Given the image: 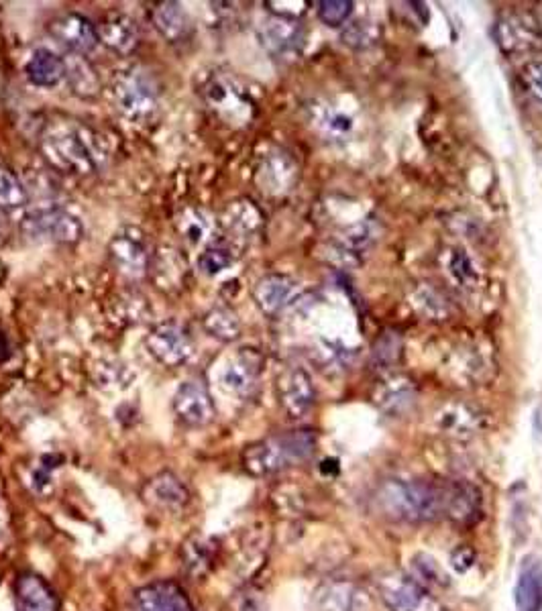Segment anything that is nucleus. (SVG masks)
I'll use <instances>...</instances> for the list:
<instances>
[{
	"label": "nucleus",
	"mask_w": 542,
	"mask_h": 611,
	"mask_svg": "<svg viewBox=\"0 0 542 611\" xmlns=\"http://www.w3.org/2000/svg\"><path fill=\"white\" fill-rule=\"evenodd\" d=\"M375 512L398 524H420L445 514V485L388 479L373 493Z\"/></svg>",
	"instance_id": "nucleus-1"
},
{
	"label": "nucleus",
	"mask_w": 542,
	"mask_h": 611,
	"mask_svg": "<svg viewBox=\"0 0 542 611\" xmlns=\"http://www.w3.org/2000/svg\"><path fill=\"white\" fill-rule=\"evenodd\" d=\"M316 449L310 430H292L251 444L243 453V465L251 475L265 477L306 463Z\"/></svg>",
	"instance_id": "nucleus-2"
},
{
	"label": "nucleus",
	"mask_w": 542,
	"mask_h": 611,
	"mask_svg": "<svg viewBox=\"0 0 542 611\" xmlns=\"http://www.w3.org/2000/svg\"><path fill=\"white\" fill-rule=\"evenodd\" d=\"M41 153L51 168L64 174L90 176L98 170V157L86 135L70 123H53L41 137Z\"/></svg>",
	"instance_id": "nucleus-3"
},
{
	"label": "nucleus",
	"mask_w": 542,
	"mask_h": 611,
	"mask_svg": "<svg viewBox=\"0 0 542 611\" xmlns=\"http://www.w3.org/2000/svg\"><path fill=\"white\" fill-rule=\"evenodd\" d=\"M202 98L212 113L229 127H247L255 117V102L239 80L229 74H210Z\"/></svg>",
	"instance_id": "nucleus-4"
},
{
	"label": "nucleus",
	"mask_w": 542,
	"mask_h": 611,
	"mask_svg": "<svg viewBox=\"0 0 542 611\" xmlns=\"http://www.w3.org/2000/svg\"><path fill=\"white\" fill-rule=\"evenodd\" d=\"M111 98L119 115L133 123L149 121L159 106L157 86L141 70H127L121 72L111 88Z\"/></svg>",
	"instance_id": "nucleus-5"
},
{
	"label": "nucleus",
	"mask_w": 542,
	"mask_h": 611,
	"mask_svg": "<svg viewBox=\"0 0 542 611\" xmlns=\"http://www.w3.org/2000/svg\"><path fill=\"white\" fill-rule=\"evenodd\" d=\"M21 233L35 243H62L74 245L84 237L82 220L58 206L37 208L23 216Z\"/></svg>",
	"instance_id": "nucleus-6"
},
{
	"label": "nucleus",
	"mask_w": 542,
	"mask_h": 611,
	"mask_svg": "<svg viewBox=\"0 0 542 611\" xmlns=\"http://www.w3.org/2000/svg\"><path fill=\"white\" fill-rule=\"evenodd\" d=\"M377 591L390 611H449L424 585L402 573L379 577Z\"/></svg>",
	"instance_id": "nucleus-7"
},
{
	"label": "nucleus",
	"mask_w": 542,
	"mask_h": 611,
	"mask_svg": "<svg viewBox=\"0 0 542 611\" xmlns=\"http://www.w3.org/2000/svg\"><path fill=\"white\" fill-rule=\"evenodd\" d=\"M145 347L159 365L170 369L186 365L196 349L188 328L178 320L157 324L145 337Z\"/></svg>",
	"instance_id": "nucleus-8"
},
{
	"label": "nucleus",
	"mask_w": 542,
	"mask_h": 611,
	"mask_svg": "<svg viewBox=\"0 0 542 611\" xmlns=\"http://www.w3.org/2000/svg\"><path fill=\"white\" fill-rule=\"evenodd\" d=\"M300 178V168L296 159L284 149L267 151L255 172V182L267 196H286L290 194Z\"/></svg>",
	"instance_id": "nucleus-9"
},
{
	"label": "nucleus",
	"mask_w": 542,
	"mask_h": 611,
	"mask_svg": "<svg viewBox=\"0 0 542 611\" xmlns=\"http://www.w3.org/2000/svg\"><path fill=\"white\" fill-rule=\"evenodd\" d=\"M108 253H111V259L115 263V267L129 277V280H141L143 275L149 273V249H147V241L145 235L135 229V227H125L121 229L111 245H108Z\"/></svg>",
	"instance_id": "nucleus-10"
},
{
	"label": "nucleus",
	"mask_w": 542,
	"mask_h": 611,
	"mask_svg": "<svg viewBox=\"0 0 542 611\" xmlns=\"http://www.w3.org/2000/svg\"><path fill=\"white\" fill-rule=\"evenodd\" d=\"M492 35L498 47L508 55L530 53L542 47V31L538 23L532 17L520 13H508L500 17Z\"/></svg>",
	"instance_id": "nucleus-11"
},
{
	"label": "nucleus",
	"mask_w": 542,
	"mask_h": 611,
	"mask_svg": "<svg viewBox=\"0 0 542 611\" xmlns=\"http://www.w3.org/2000/svg\"><path fill=\"white\" fill-rule=\"evenodd\" d=\"M259 39L274 58L292 60L302 53L306 35L298 19L271 15L261 23Z\"/></svg>",
	"instance_id": "nucleus-12"
},
{
	"label": "nucleus",
	"mask_w": 542,
	"mask_h": 611,
	"mask_svg": "<svg viewBox=\"0 0 542 611\" xmlns=\"http://www.w3.org/2000/svg\"><path fill=\"white\" fill-rule=\"evenodd\" d=\"M265 216L259 210V206L249 198H237L229 202L221 216H219V227L227 237H231L233 243L247 245L253 239H257L263 231Z\"/></svg>",
	"instance_id": "nucleus-13"
},
{
	"label": "nucleus",
	"mask_w": 542,
	"mask_h": 611,
	"mask_svg": "<svg viewBox=\"0 0 542 611\" xmlns=\"http://www.w3.org/2000/svg\"><path fill=\"white\" fill-rule=\"evenodd\" d=\"M280 404L290 418H304L316 402V392L310 373L304 367H290L278 379Z\"/></svg>",
	"instance_id": "nucleus-14"
},
{
	"label": "nucleus",
	"mask_w": 542,
	"mask_h": 611,
	"mask_svg": "<svg viewBox=\"0 0 542 611\" xmlns=\"http://www.w3.org/2000/svg\"><path fill=\"white\" fill-rule=\"evenodd\" d=\"M47 29L51 37L64 45L72 55H82V58L92 53L100 43L94 23L80 13H66L53 19Z\"/></svg>",
	"instance_id": "nucleus-15"
},
{
	"label": "nucleus",
	"mask_w": 542,
	"mask_h": 611,
	"mask_svg": "<svg viewBox=\"0 0 542 611\" xmlns=\"http://www.w3.org/2000/svg\"><path fill=\"white\" fill-rule=\"evenodd\" d=\"M174 412L180 422L192 428L208 426L214 416V400L208 392V387L202 381H186L178 387L174 396Z\"/></svg>",
	"instance_id": "nucleus-16"
},
{
	"label": "nucleus",
	"mask_w": 542,
	"mask_h": 611,
	"mask_svg": "<svg viewBox=\"0 0 542 611\" xmlns=\"http://www.w3.org/2000/svg\"><path fill=\"white\" fill-rule=\"evenodd\" d=\"M129 611H194V607L178 583L155 581L135 591Z\"/></svg>",
	"instance_id": "nucleus-17"
},
{
	"label": "nucleus",
	"mask_w": 542,
	"mask_h": 611,
	"mask_svg": "<svg viewBox=\"0 0 542 611\" xmlns=\"http://www.w3.org/2000/svg\"><path fill=\"white\" fill-rule=\"evenodd\" d=\"M141 495L145 504L159 512H182L190 502V489L178 475L170 471L151 477L145 483Z\"/></svg>",
	"instance_id": "nucleus-18"
},
{
	"label": "nucleus",
	"mask_w": 542,
	"mask_h": 611,
	"mask_svg": "<svg viewBox=\"0 0 542 611\" xmlns=\"http://www.w3.org/2000/svg\"><path fill=\"white\" fill-rule=\"evenodd\" d=\"M259 355L251 349H241L237 355L229 357L219 371V385L227 394L245 398L253 392L259 375Z\"/></svg>",
	"instance_id": "nucleus-19"
},
{
	"label": "nucleus",
	"mask_w": 542,
	"mask_h": 611,
	"mask_svg": "<svg viewBox=\"0 0 542 611\" xmlns=\"http://www.w3.org/2000/svg\"><path fill=\"white\" fill-rule=\"evenodd\" d=\"M435 424L445 436L455 440H467L481 432L485 416L471 404L449 402L441 406V410L435 414Z\"/></svg>",
	"instance_id": "nucleus-20"
},
{
	"label": "nucleus",
	"mask_w": 542,
	"mask_h": 611,
	"mask_svg": "<svg viewBox=\"0 0 542 611\" xmlns=\"http://www.w3.org/2000/svg\"><path fill=\"white\" fill-rule=\"evenodd\" d=\"M296 282L286 273H267L253 286V300L265 316H278L294 298Z\"/></svg>",
	"instance_id": "nucleus-21"
},
{
	"label": "nucleus",
	"mask_w": 542,
	"mask_h": 611,
	"mask_svg": "<svg viewBox=\"0 0 542 611\" xmlns=\"http://www.w3.org/2000/svg\"><path fill=\"white\" fill-rule=\"evenodd\" d=\"M96 33L102 45H106L117 55H123V58L135 53V49L139 47V27L135 19L125 13L106 15L96 27Z\"/></svg>",
	"instance_id": "nucleus-22"
},
{
	"label": "nucleus",
	"mask_w": 542,
	"mask_h": 611,
	"mask_svg": "<svg viewBox=\"0 0 542 611\" xmlns=\"http://www.w3.org/2000/svg\"><path fill=\"white\" fill-rule=\"evenodd\" d=\"M149 271L153 275V282L157 284V288L166 290V292H176L186 282L188 261L174 247H161L151 257Z\"/></svg>",
	"instance_id": "nucleus-23"
},
{
	"label": "nucleus",
	"mask_w": 542,
	"mask_h": 611,
	"mask_svg": "<svg viewBox=\"0 0 542 611\" xmlns=\"http://www.w3.org/2000/svg\"><path fill=\"white\" fill-rule=\"evenodd\" d=\"M15 609L17 611H58L60 603L53 589L33 573H25L15 585Z\"/></svg>",
	"instance_id": "nucleus-24"
},
{
	"label": "nucleus",
	"mask_w": 542,
	"mask_h": 611,
	"mask_svg": "<svg viewBox=\"0 0 542 611\" xmlns=\"http://www.w3.org/2000/svg\"><path fill=\"white\" fill-rule=\"evenodd\" d=\"M445 514L457 524H473L481 514L479 489L465 481L445 485Z\"/></svg>",
	"instance_id": "nucleus-25"
},
{
	"label": "nucleus",
	"mask_w": 542,
	"mask_h": 611,
	"mask_svg": "<svg viewBox=\"0 0 542 611\" xmlns=\"http://www.w3.org/2000/svg\"><path fill=\"white\" fill-rule=\"evenodd\" d=\"M516 611H542V561L526 557L514 589Z\"/></svg>",
	"instance_id": "nucleus-26"
},
{
	"label": "nucleus",
	"mask_w": 542,
	"mask_h": 611,
	"mask_svg": "<svg viewBox=\"0 0 542 611\" xmlns=\"http://www.w3.org/2000/svg\"><path fill=\"white\" fill-rule=\"evenodd\" d=\"M151 21L157 33L170 43H178L190 37L192 21L180 3H159L151 11Z\"/></svg>",
	"instance_id": "nucleus-27"
},
{
	"label": "nucleus",
	"mask_w": 542,
	"mask_h": 611,
	"mask_svg": "<svg viewBox=\"0 0 542 611\" xmlns=\"http://www.w3.org/2000/svg\"><path fill=\"white\" fill-rule=\"evenodd\" d=\"M27 78L31 84L39 88H53L60 84L66 76V62L60 58L58 53H53L47 47H39L33 51V55L27 62Z\"/></svg>",
	"instance_id": "nucleus-28"
},
{
	"label": "nucleus",
	"mask_w": 542,
	"mask_h": 611,
	"mask_svg": "<svg viewBox=\"0 0 542 611\" xmlns=\"http://www.w3.org/2000/svg\"><path fill=\"white\" fill-rule=\"evenodd\" d=\"M357 591L351 583L327 581L314 589L310 609L312 611H355Z\"/></svg>",
	"instance_id": "nucleus-29"
},
{
	"label": "nucleus",
	"mask_w": 542,
	"mask_h": 611,
	"mask_svg": "<svg viewBox=\"0 0 542 611\" xmlns=\"http://www.w3.org/2000/svg\"><path fill=\"white\" fill-rule=\"evenodd\" d=\"M216 227H219V220L214 222L200 208H186L176 220L178 233L190 247H202V245L210 247V241L216 235Z\"/></svg>",
	"instance_id": "nucleus-30"
},
{
	"label": "nucleus",
	"mask_w": 542,
	"mask_h": 611,
	"mask_svg": "<svg viewBox=\"0 0 542 611\" xmlns=\"http://www.w3.org/2000/svg\"><path fill=\"white\" fill-rule=\"evenodd\" d=\"M202 326L212 339L221 341V343H233L241 337V320L237 312L225 304L212 306L204 314Z\"/></svg>",
	"instance_id": "nucleus-31"
},
{
	"label": "nucleus",
	"mask_w": 542,
	"mask_h": 611,
	"mask_svg": "<svg viewBox=\"0 0 542 611\" xmlns=\"http://www.w3.org/2000/svg\"><path fill=\"white\" fill-rule=\"evenodd\" d=\"M414 402H416V390L412 381L406 377H392L382 385V392L377 394V404L392 416H400L408 412L414 406Z\"/></svg>",
	"instance_id": "nucleus-32"
},
{
	"label": "nucleus",
	"mask_w": 542,
	"mask_h": 611,
	"mask_svg": "<svg viewBox=\"0 0 542 611\" xmlns=\"http://www.w3.org/2000/svg\"><path fill=\"white\" fill-rule=\"evenodd\" d=\"M64 62H66L64 78L68 80L70 88L82 98L96 96L100 90V82H98L94 68L88 64V60L82 58V55H70V60H64Z\"/></svg>",
	"instance_id": "nucleus-33"
},
{
	"label": "nucleus",
	"mask_w": 542,
	"mask_h": 611,
	"mask_svg": "<svg viewBox=\"0 0 542 611\" xmlns=\"http://www.w3.org/2000/svg\"><path fill=\"white\" fill-rule=\"evenodd\" d=\"M410 300H412L410 304L414 306V310L426 320H447L449 318L447 300L441 296L439 290H435L430 284L416 286Z\"/></svg>",
	"instance_id": "nucleus-34"
},
{
	"label": "nucleus",
	"mask_w": 542,
	"mask_h": 611,
	"mask_svg": "<svg viewBox=\"0 0 542 611\" xmlns=\"http://www.w3.org/2000/svg\"><path fill=\"white\" fill-rule=\"evenodd\" d=\"M29 202V192L23 182L7 168H0V210L13 212Z\"/></svg>",
	"instance_id": "nucleus-35"
},
{
	"label": "nucleus",
	"mask_w": 542,
	"mask_h": 611,
	"mask_svg": "<svg viewBox=\"0 0 542 611\" xmlns=\"http://www.w3.org/2000/svg\"><path fill=\"white\" fill-rule=\"evenodd\" d=\"M312 121L318 131H322L327 137H343L351 131L353 123L349 117H345L339 110L331 106H314L312 108Z\"/></svg>",
	"instance_id": "nucleus-36"
},
{
	"label": "nucleus",
	"mask_w": 542,
	"mask_h": 611,
	"mask_svg": "<svg viewBox=\"0 0 542 611\" xmlns=\"http://www.w3.org/2000/svg\"><path fill=\"white\" fill-rule=\"evenodd\" d=\"M379 37H382V29L371 21H353L341 35L343 43L353 49H369L379 41Z\"/></svg>",
	"instance_id": "nucleus-37"
},
{
	"label": "nucleus",
	"mask_w": 542,
	"mask_h": 611,
	"mask_svg": "<svg viewBox=\"0 0 542 611\" xmlns=\"http://www.w3.org/2000/svg\"><path fill=\"white\" fill-rule=\"evenodd\" d=\"M412 567H414V573H416V581L420 585H424L426 589L449 585V577L443 571V567L435 559L428 557V554H416L414 561H412Z\"/></svg>",
	"instance_id": "nucleus-38"
},
{
	"label": "nucleus",
	"mask_w": 542,
	"mask_h": 611,
	"mask_svg": "<svg viewBox=\"0 0 542 611\" xmlns=\"http://www.w3.org/2000/svg\"><path fill=\"white\" fill-rule=\"evenodd\" d=\"M235 263V255L229 247L225 245H210L206 247L200 257H198V267L204 275H219L223 271H227L231 265Z\"/></svg>",
	"instance_id": "nucleus-39"
},
{
	"label": "nucleus",
	"mask_w": 542,
	"mask_h": 611,
	"mask_svg": "<svg viewBox=\"0 0 542 611\" xmlns=\"http://www.w3.org/2000/svg\"><path fill=\"white\" fill-rule=\"evenodd\" d=\"M316 13H318V19L327 25V27H333V29H339L343 25H347L349 17L353 15V3L351 0H320V3H316Z\"/></svg>",
	"instance_id": "nucleus-40"
},
{
	"label": "nucleus",
	"mask_w": 542,
	"mask_h": 611,
	"mask_svg": "<svg viewBox=\"0 0 542 611\" xmlns=\"http://www.w3.org/2000/svg\"><path fill=\"white\" fill-rule=\"evenodd\" d=\"M212 561V548H208V542H202L200 538H192L184 544V565L192 577H198L206 573Z\"/></svg>",
	"instance_id": "nucleus-41"
},
{
	"label": "nucleus",
	"mask_w": 542,
	"mask_h": 611,
	"mask_svg": "<svg viewBox=\"0 0 542 611\" xmlns=\"http://www.w3.org/2000/svg\"><path fill=\"white\" fill-rule=\"evenodd\" d=\"M447 267H449V273L455 277V280L463 286L471 284L477 273L473 269V261L469 259V255L463 251V249H453L449 253V261H447Z\"/></svg>",
	"instance_id": "nucleus-42"
},
{
	"label": "nucleus",
	"mask_w": 542,
	"mask_h": 611,
	"mask_svg": "<svg viewBox=\"0 0 542 611\" xmlns=\"http://www.w3.org/2000/svg\"><path fill=\"white\" fill-rule=\"evenodd\" d=\"M520 82L524 90L542 104V60L526 62L520 70Z\"/></svg>",
	"instance_id": "nucleus-43"
},
{
	"label": "nucleus",
	"mask_w": 542,
	"mask_h": 611,
	"mask_svg": "<svg viewBox=\"0 0 542 611\" xmlns=\"http://www.w3.org/2000/svg\"><path fill=\"white\" fill-rule=\"evenodd\" d=\"M400 349L402 345L398 337H384L373 347V363L375 365H394L400 359Z\"/></svg>",
	"instance_id": "nucleus-44"
},
{
	"label": "nucleus",
	"mask_w": 542,
	"mask_h": 611,
	"mask_svg": "<svg viewBox=\"0 0 542 611\" xmlns=\"http://www.w3.org/2000/svg\"><path fill=\"white\" fill-rule=\"evenodd\" d=\"M237 611H261L259 609V605H257V601L255 599H251V597H241L239 599V603H237Z\"/></svg>",
	"instance_id": "nucleus-45"
},
{
	"label": "nucleus",
	"mask_w": 542,
	"mask_h": 611,
	"mask_svg": "<svg viewBox=\"0 0 542 611\" xmlns=\"http://www.w3.org/2000/svg\"><path fill=\"white\" fill-rule=\"evenodd\" d=\"M5 518V499H3V491H0V522Z\"/></svg>",
	"instance_id": "nucleus-46"
},
{
	"label": "nucleus",
	"mask_w": 542,
	"mask_h": 611,
	"mask_svg": "<svg viewBox=\"0 0 542 611\" xmlns=\"http://www.w3.org/2000/svg\"><path fill=\"white\" fill-rule=\"evenodd\" d=\"M5 237V227H3V220H0V241H3Z\"/></svg>",
	"instance_id": "nucleus-47"
}]
</instances>
